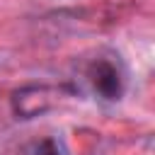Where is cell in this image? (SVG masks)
Instances as JSON below:
<instances>
[{
	"instance_id": "cell-1",
	"label": "cell",
	"mask_w": 155,
	"mask_h": 155,
	"mask_svg": "<svg viewBox=\"0 0 155 155\" xmlns=\"http://www.w3.org/2000/svg\"><path fill=\"white\" fill-rule=\"evenodd\" d=\"M85 80L90 82L92 92L99 97V99H107V102H114L124 94V85H126V78H124V68L119 61H114V56H97L87 63L85 68Z\"/></svg>"
},
{
	"instance_id": "cell-2",
	"label": "cell",
	"mask_w": 155,
	"mask_h": 155,
	"mask_svg": "<svg viewBox=\"0 0 155 155\" xmlns=\"http://www.w3.org/2000/svg\"><path fill=\"white\" fill-rule=\"evenodd\" d=\"M19 155H63L61 153V145L56 138H41V140H31L27 143Z\"/></svg>"
}]
</instances>
